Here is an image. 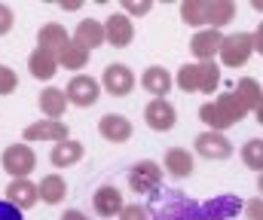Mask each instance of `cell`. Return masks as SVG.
<instances>
[{
  "mask_svg": "<svg viewBox=\"0 0 263 220\" xmlns=\"http://www.w3.org/2000/svg\"><path fill=\"white\" fill-rule=\"evenodd\" d=\"M248 113H251V110L242 104V98L236 95V89H233V92H223L217 101H208V104L199 107V119L208 126V132H223V129L242 123Z\"/></svg>",
  "mask_w": 263,
  "mask_h": 220,
  "instance_id": "6da1fadb",
  "label": "cell"
},
{
  "mask_svg": "<svg viewBox=\"0 0 263 220\" xmlns=\"http://www.w3.org/2000/svg\"><path fill=\"white\" fill-rule=\"evenodd\" d=\"M217 55H220V65L223 68H245L248 58L254 55V37L248 31H236V34L223 37Z\"/></svg>",
  "mask_w": 263,
  "mask_h": 220,
  "instance_id": "7a4b0ae2",
  "label": "cell"
},
{
  "mask_svg": "<svg viewBox=\"0 0 263 220\" xmlns=\"http://www.w3.org/2000/svg\"><path fill=\"white\" fill-rule=\"evenodd\" d=\"M0 165L3 171L15 181V177H28L34 168H37V153L28 144H9L0 156Z\"/></svg>",
  "mask_w": 263,
  "mask_h": 220,
  "instance_id": "3957f363",
  "label": "cell"
},
{
  "mask_svg": "<svg viewBox=\"0 0 263 220\" xmlns=\"http://www.w3.org/2000/svg\"><path fill=\"white\" fill-rule=\"evenodd\" d=\"M65 95H67V104H73V107H92L101 98V83L95 76H89V73H77L67 83Z\"/></svg>",
  "mask_w": 263,
  "mask_h": 220,
  "instance_id": "277c9868",
  "label": "cell"
},
{
  "mask_svg": "<svg viewBox=\"0 0 263 220\" xmlns=\"http://www.w3.org/2000/svg\"><path fill=\"white\" fill-rule=\"evenodd\" d=\"M159 184H162V165L159 162H153V159H141V162H135L129 171V187L135 193H156L159 190Z\"/></svg>",
  "mask_w": 263,
  "mask_h": 220,
  "instance_id": "5b68a950",
  "label": "cell"
},
{
  "mask_svg": "<svg viewBox=\"0 0 263 220\" xmlns=\"http://www.w3.org/2000/svg\"><path fill=\"white\" fill-rule=\"evenodd\" d=\"M144 119L153 132H172L175 123H178V110L168 98H153L147 107H144Z\"/></svg>",
  "mask_w": 263,
  "mask_h": 220,
  "instance_id": "8992f818",
  "label": "cell"
},
{
  "mask_svg": "<svg viewBox=\"0 0 263 220\" xmlns=\"http://www.w3.org/2000/svg\"><path fill=\"white\" fill-rule=\"evenodd\" d=\"M101 86H104L107 95L126 98L132 89H135V73H132L129 65H107L104 73H101Z\"/></svg>",
  "mask_w": 263,
  "mask_h": 220,
  "instance_id": "52a82bcc",
  "label": "cell"
},
{
  "mask_svg": "<svg viewBox=\"0 0 263 220\" xmlns=\"http://www.w3.org/2000/svg\"><path fill=\"white\" fill-rule=\"evenodd\" d=\"M132 40H135V22L126 12H114L110 18H104V43L126 49Z\"/></svg>",
  "mask_w": 263,
  "mask_h": 220,
  "instance_id": "ba28073f",
  "label": "cell"
},
{
  "mask_svg": "<svg viewBox=\"0 0 263 220\" xmlns=\"http://www.w3.org/2000/svg\"><path fill=\"white\" fill-rule=\"evenodd\" d=\"M67 135H70V129H67V123H62V119H37V123H31L25 129V141L28 144H37V141L59 144V141H67Z\"/></svg>",
  "mask_w": 263,
  "mask_h": 220,
  "instance_id": "9c48e42d",
  "label": "cell"
},
{
  "mask_svg": "<svg viewBox=\"0 0 263 220\" xmlns=\"http://www.w3.org/2000/svg\"><path fill=\"white\" fill-rule=\"evenodd\" d=\"M196 153L211 159V162H220V159H230L233 156V144L223 132H202L196 138Z\"/></svg>",
  "mask_w": 263,
  "mask_h": 220,
  "instance_id": "30bf717a",
  "label": "cell"
},
{
  "mask_svg": "<svg viewBox=\"0 0 263 220\" xmlns=\"http://www.w3.org/2000/svg\"><path fill=\"white\" fill-rule=\"evenodd\" d=\"M6 202H9V205H15L18 211L34 208V205L40 202L37 184H34L31 177H15V181H9V187H6Z\"/></svg>",
  "mask_w": 263,
  "mask_h": 220,
  "instance_id": "8fae6325",
  "label": "cell"
},
{
  "mask_svg": "<svg viewBox=\"0 0 263 220\" xmlns=\"http://www.w3.org/2000/svg\"><path fill=\"white\" fill-rule=\"evenodd\" d=\"M220 43H223V34L214 31V28H202L193 34L190 40V52L196 55L199 62H214V55L220 52Z\"/></svg>",
  "mask_w": 263,
  "mask_h": 220,
  "instance_id": "7c38bea8",
  "label": "cell"
},
{
  "mask_svg": "<svg viewBox=\"0 0 263 220\" xmlns=\"http://www.w3.org/2000/svg\"><path fill=\"white\" fill-rule=\"evenodd\" d=\"M98 135L110 144H126L132 138V123L123 113H104L98 119Z\"/></svg>",
  "mask_w": 263,
  "mask_h": 220,
  "instance_id": "4fadbf2b",
  "label": "cell"
},
{
  "mask_svg": "<svg viewBox=\"0 0 263 220\" xmlns=\"http://www.w3.org/2000/svg\"><path fill=\"white\" fill-rule=\"evenodd\" d=\"M92 208H95L101 217H120V211L126 208V202H123V193H120L114 184H104V187L95 190V196H92Z\"/></svg>",
  "mask_w": 263,
  "mask_h": 220,
  "instance_id": "5bb4252c",
  "label": "cell"
},
{
  "mask_svg": "<svg viewBox=\"0 0 263 220\" xmlns=\"http://www.w3.org/2000/svg\"><path fill=\"white\" fill-rule=\"evenodd\" d=\"M28 71H31L34 79H52V76L59 73V55L37 46V49L28 55Z\"/></svg>",
  "mask_w": 263,
  "mask_h": 220,
  "instance_id": "9a60e30c",
  "label": "cell"
},
{
  "mask_svg": "<svg viewBox=\"0 0 263 220\" xmlns=\"http://www.w3.org/2000/svg\"><path fill=\"white\" fill-rule=\"evenodd\" d=\"M73 43H80L83 49H95V46H104V22L98 18H83L73 31Z\"/></svg>",
  "mask_w": 263,
  "mask_h": 220,
  "instance_id": "2e32d148",
  "label": "cell"
},
{
  "mask_svg": "<svg viewBox=\"0 0 263 220\" xmlns=\"http://www.w3.org/2000/svg\"><path fill=\"white\" fill-rule=\"evenodd\" d=\"M141 86H144L150 95L165 98V95H168V89L175 86V76L165 71V68H159V65H150L147 71L141 73Z\"/></svg>",
  "mask_w": 263,
  "mask_h": 220,
  "instance_id": "e0dca14e",
  "label": "cell"
},
{
  "mask_svg": "<svg viewBox=\"0 0 263 220\" xmlns=\"http://www.w3.org/2000/svg\"><path fill=\"white\" fill-rule=\"evenodd\" d=\"M65 110H67L65 89H59V86H46V89L40 92V113H43L46 119H62Z\"/></svg>",
  "mask_w": 263,
  "mask_h": 220,
  "instance_id": "ac0fdd59",
  "label": "cell"
},
{
  "mask_svg": "<svg viewBox=\"0 0 263 220\" xmlns=\"http://www.w3.org/2000/svg\"><path fill=\"white\" fill-rule=\"evenodd\" d=\"M162 165H165V171L172 177H190L193 174V153L187 147H172L165 153V162Z\"/></svg>",
  "mask_w": 263,
  "mask_h": 220,
  "instance_id": "d6986e66",
  "label": "cell"
},
{
  "mask_svg": "<svg viewBox=\"0 0 263 220\" xmlns=\"http://www.w3.org/2000/svg\"><path fill=\"white\" fill-rule=\"evenodd\" d=\"M83 144L80 141H59V144H52V153H49V162L55 165V168H70V165H77L80 159H83Z\"/></svg>",
  "mask_w": 263,
  "mask_h": 220,
  "instance_id": "ffe728a7",
  "label": "cell"
},
{
  "mask_svg": "<svg viewBox=\"0 0 263 220\" xmlns=\"http://www.w3.org/2000/svg\"><path fill=\"white\" fill-rule=\"evenodd\" d=\"M181 18L190 28H208L211 25V0H187L181 3Z\"/></svg>",
  "mask_w": 263,
  "mask_h": 220,
  "instance_id": "44dd1931",
  "label": "cell"
},
{
  "mask_svg": "<svg viewBox=\"0 0 263 220\" xmlns=\"http://www.w3.org/2000/svg\"><path fill=\"white\" fill-rule=\"evenodd\" d=\"M55 55H59V68H65V71H83L89 65V49H83L73 40H67Z\"/></svg>",
  "mask_w": 263,
  "mask_h": 220,
  "instance_id": "7402d4cb",
  "label": "cell"
},
{
  "mask_svg": "<svg viewBox=\"0 0 263 220\" xmlns=\"http://www.w3.org/2000/svg\"><path fill=\"white\" fill-rule=\"evenodd\" d=\"M37 193H40V199H43L46 205H59V202H65V196H67L65 177H62V174H46V177H40Z\"/></svg>",
  "mask_w": 263,
  "mask_h": 220,
  "instance_id": "603a6c76",
  "label": "cell"
},
{
  "mask_svg": "<svg viewBox=\"0 0 263 220\" xmlns=\"http://www.w3.org/2000/svg\"><path fill=\"white\" fill-rule=\"evenodd\" d=\"M67 40H70V37H67V31L59 22H46V25L37 31V46H40V49H49V52H59Z\"/></svg>",
  "mask_w": 263,
  "mask_h": 220,
  "instance_id": "cb8c5ba5",
  "label": "cell"
},
{
  "mask_svg": "<svg viewBox=\"0 0 263 220\" xmlns=\"http://www.w3.org/2000/svg\"><path fill=\"white\" fill-rule=\"evenodd\" d=\"M236 95L242 98V104L248 107V110H257V104H260L263 98V89L257 79H251V76H242L239 83H236Z\"/></svg>",
  "mask_w": 263,
  "mask_h": 220,
  "instance_id": "d4e9b609",
  "label": "cell"
},
{
  "mask_svg": "<svg viewBox=\"0 0 263 220\" xmlns=\"http://www.w3.org/2000/svg\"><path fill=\"white\" fill-rule=\"evenodd\" d=\"M233 18H236V3H233V0H211V25H208V28L220 31V28H227Z\"/></svg>",
  "mask_w": 263,
  "mask_h": 220,
  "instance_id": "484cf974",
  "label": "cell"
},
{
  "mask_svg": "<svg viewBox=\"0 0 263 220\" xmlns=\"http://www.w3.org/2000/svg\"><path fill=\"white\" fill-rule=\"evenodd\" d=\"M220 86V68L214 62H199V92L211 95Z\"/></svg>",
  "mask_w": 263,
  "mask_h": 220,
  "instance_id": "4316f807",
  "label": "cell"
},
{
  "mask_svg": "<svg viewBox=\"0 0 263 220\" xmlns=\"http://www.w3.org/2000/svg\"><path fill=\"white\" fill-rule=\"evenodd\" d=\"M242 162L254 168L257 174H263V138H251L242 144Z\"/></svg>",
  "mask_w": 263,
  "mask_h": 220,
  "instance_id": "83f0119b",
  "label": "cell"
},
{
  "mask_svg": "<svg viewBox=\"0 0 263 220\" xmlns=\"http://www.w3.org/2000/svg\"><path fill=\"white\" fill-rule=\"evenodd\" d=\"M175 83H178V89H184L187 95L190 92H199V62L196 65H184L178 76H175Z\"/></svg>",
  "mask_w": 263,
  "mask_h": 220,
  "instance_id": "f1b7e54d",
  "label": "cell"
},
{
  "mask_svg": "<svg viewBox=\"0 0 263 220\" xmlns=\"http://www.w3.org/2000/svg\"><path fill=\"white\" fill-rule=\"evenodd\" d=\"M18 89V76L12 68H6V65H0V95H12Z\"/></svg>",
  "mask_w": 263,
  "mask_h": 220,
  "instance_id": "f546056e",
  "label": "cell"
},
{
  "mask_svg": "<svg viewBox=\"0 0 263 220\" xmlns=\"http://www.w3.org/2000/svg\"><path fill=\"white\" fill-rule=\"evenodd\" d=\"M120 220H150V214H147V208H141V205L135 202V205H126V208L120 211Z\"/></svg>",
  "mask_w": 263,
  "mask_h": 220,
  "instance_id": "4dcf8cb0",
  "label": "cell"
},
{
  "mask_svg": "<svg viewBox=\"0 0 263 220\" xmlns=\"http://www.w3.org/2000/svg\"><path fill=\"white\" fill-rule=\"evenodd\" d=\"M12 25H15V18H12V9H9L6 3H0V37H6V34L12 31Z\"/></svg>",
  "mask_w": 263,
  "mask_h": 220,
  "instance_id": "1f68e13d",
  "label": "cell"
},
{
  "mask_svg": "<svg viewBox=\"0 0 263 220\" xmlns=\"http://www.w3.org/2000/svg\"><path fill=\"white\" fill-rule=\"evenodd\" d=\"M245 217L248 220H263V199H251V202H245Z\"/></svg>",
  "mask_w": 263,
  "mask_h": 220,
  "instance_id": "d6a6232c",
  "label": "cell"
},
{
  "mask_svg": "<svg viewBox=\"0 0 263 220\" xmlns=\"http://www.w3.org/2000/svg\"><path fill=\"white\" fill-rule=\"evenodd\" d=\"M150 9H153V3H132V0L123 3V12H126L129 18H132V15H147Z\"/></svg>",
  "mask_w": 263,
  "mask_h": 220,
  "instance_id": "836d02e7",
  "label": "cell"
},
{
  "mask_svg": "<svg viewBox=\"0 0 263 220\" xmlns=\"http://www.w3.org/2000/svg\"><path fill=\"white\" fill-rule=\"evenodd\" d=\"M0 220H25V217H22V211L15 205H9L6 199H0Z\"/></svg>",
  "mask_w": 263,
  "mask_h": 220,
  "instance_id": "e575fe53",
  "label": "cell"
},
{
  "mask_svg": "<svg viewBox=\"0 0 263 220\" xmlns=\"http://www.w3.org/2000/svg\"><path fill=\"white\" fill-rule=\"evenodd\" d=\"M251 37H254V52H260L263 55V22L257 25V31H254Z\"/></svg>",
  "mask_w": 263,
  "mask_h": 220,
  "instance_id": "d590c367",
  "label": "cell"
},
{
  "mask_svg": "<svg viewBox=\"0 0 263 220\" xmlns=\"http://www.w3.org/2000/svg\"><path fill=\"white\" fill-rule=\"evenodd\" d=\"M62 220H89V217H86L80 208H67L65 214H62Z\"/></svg>",
  "mask_w": 263,
  "mask_h": 220,
  "instance_id": "8d00e7d4",
  "label": "cell"
},
{
  "mask_svg": "<svg viewBox=\"0 0 263 220\" xmlns=\"http://www.w3.org/2000/svg\"><path fill=\"white\" fill-rule=\"evenodd\" d=\"M254 119L263 126V98H260V104H257V110H254Z\"/></svg>",
  "mask_w": 263,
  "mask_h": 220,
  "instance_id": "74e56055",
  "label": "cell"
},
{
  "mask_svg": "<svg viewBox=\"0 0 263 220\" xmlns=\"http://www.w3.org/2000/svg\"><path fill=\"white\" fill-rule=\"evenodd\" d=\"M62 9H65V12H77V9H80V3H62Z\"/></svg>",
  "mask_w": 263,
  "mask_h": 220,
  "instance_id": "f35d334b",
  "label": "cell"
},
{
  "mask_svg": "<svg viewBox=\"0 0 263 220\" xmlns=\"http://www.w3.org/2000/svg\"><path fill=\"white\" fill-rule=\"evenodd\" d=\"M251 9H257V12H263V0H251Z\"/></svg>",
  "mask_w": 263,
  "mask_h": 220,
  "instance_id": "ab89813d",
  "label": "cell"
},
{
  "mask_svg": "<svg viewBox=\"0 0 263 220\" xmlns=\"http://www.w3.org/2000/svg\"><path fill=\"white\" fill-rule=\"evenodd\" d=\"M257 190H260V196H263V174L257 177Z\"/></svg>",
  "mask_w": 263,
  "mask_h": 220,
  "instance_id": "60d3db41",
  "label": "cell"
}]
</instances>
